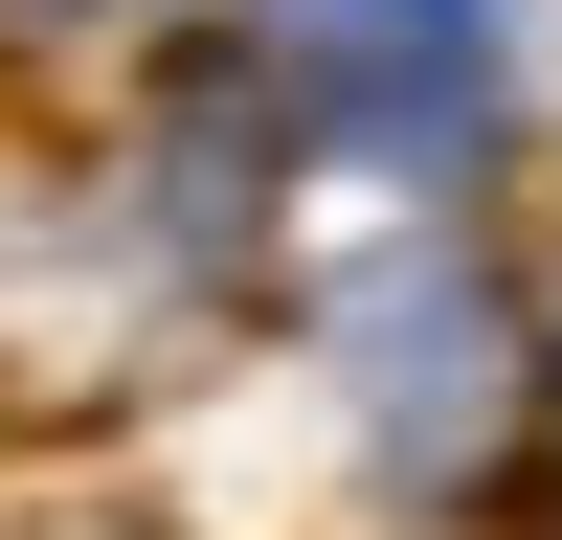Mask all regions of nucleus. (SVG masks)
I'll return each mask as SVG.
<instances>
[{
	"instance_id": "1",
	"label": "nucleus",
	"mask_w": 562,
	"mask_h": 540,
	"mask_svg": "<svg viewBox=\"0 0 562 540\" xmlns=\"http://www.w3.org/2000/svg\"><path fill=\"white\" fill-rule=\"evenodd\" d=\"M338 360H360V450L383 473H473V450H518V293H495L473 248H405L338 293Z\"/></svg>"
},
{
	"instance_id": "2",
	"label": "nucleus",
	"mask_w": 562,
	"mask_h": 540,
	"mask_svg": "<svg viewBox=\"0 0 562 540\" xmlns=\"http://www.w3.org/2000/svg\"><path fill=\"white\" fill-rule=\"evenodd\" d=\"M180 270H203V248H158L135 203H90V180H23V158H0V360H23L45 405L135 383V338L180 315Z\"/></svg>"
},
{
	"instance_id": "3",
	"label": "nucleus",
	"mask_w": 562,
	"mask_h": 540,
	"mask_svg": "<svg viewBox=\"0 0 562 540\" xmlns=\"http://www.w3.org/2000/svg\"><path fill=\"white\" fill-rule=\"evenodd\" d=\"M270 23V68L315 90V113H360V135H450L495 90V0H248Z\"/></svg>"
}]
</instances>
